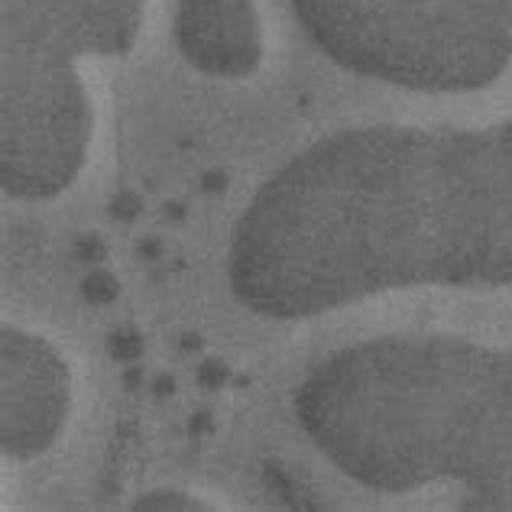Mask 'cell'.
Returning <instances> with one entry per match:
<instances>
[{
  "mask_svg": "<svg viewBox=\"0 0 512 512\" xmlns=\"http://www.w3.org/2000/svg\"><path fill=\"white\" fill-rule=\"evenodd\" d=\"M295 415L341 474L376 493L448 483L461 509H512V347L363 341L305 376Z\"/></svg>",
  "mask_w": 512,
  "mask_h": 512,
  "instance_id": "obj_2",
  "label": "cell"
},
{
  "mask_svg": "<svg viewBox=\"0 0 512 512\" xmlns=\"http://www.w3.org/2000/svg\"><path fill=\"white\" fill-rule=\"evenodd\" d=\"M227 282L276 321L399 289L512 286V117L357 127L305 146L240 214Z\"/></svg>",
  "mask_w": 512,
  "mask_h": 512,
  "instance_id": "obj_1",
  "label": "cell"
},
{
  "mask_svg": "<svg viewBox=\"0 0 512 512\" xmlns=\"http://www.w3.org/2000/svg\"><path fill=\"white\" fill-rule=\"evenodd\" d=\"M146 0H0V182L52 198L82 172L94 111L82 62L124 56Z\"/></svg>",
  "mask_w": 512,
  "mask_h": 512,
  "instance_id": "obj_3",
  "label": "cell"
},
{
  "mask_svg": "<svg viewBox=\"0 0 512 512\" xmlns=\"http://www.w3.org/2000/svg\"><path fill=\"white\" fill-rule=\"evenodd\" d=\"M175 43L198 72L247 78L263 59V26L253 0H179Z\"/></svg>",
  "mask_w": 512,
  "mask_h": 512,
  "instance_id": "obj_6",
  "label": "cell"
},
{
  "mask_svg": "<svg viewBox=\"0 0 512 512\" xmlns=\"http://www.w3.org/2000/svg\"><path fill=\"white\" fill-rule=\"evenodd\" d=\"M341 69L412 91H480L512 62V0H292Z\"/></svg>",
  "mask_w": 512,
  "mask_h": 512,
  "instance_id": "obj_4",
  "label": "cell"
},
{
  "mask_svg": "<svg viewBox=\"0 0 512 512\" xmlns=\"http://www.w3.org/2000/svg\"><path fill=\"white\" fill-rule=\"evenodd\" d=\"M4 412L0 441L7 457H36L59 441L72 402L65 360L43 338L4 328Z\"/></svg>",
  "mask_w": 512,
  "mask_h": 512,
  "instance_id": "obj_5",
  "label": "cell"
},
{
  "mask_svg": "<svg viewBox=\"0 0 512 512\" xmlns=\"http://www.w3.org/2000/svg\"><path fill=\"white\" fill-rule=\"evenodd\" d=\"M137 509H205V503L182 500V493H150L137 503Z\"/></svg>",
  "mask_w": 512,
  "mask_h": 512,
  "instance_id": "obj_7",
  "label": "cell"
}]
</instances>
